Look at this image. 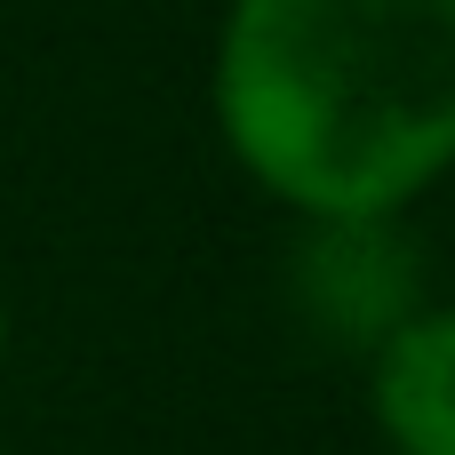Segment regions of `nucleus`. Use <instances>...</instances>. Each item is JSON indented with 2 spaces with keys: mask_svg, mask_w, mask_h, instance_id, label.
Instances as JSON below:
<instances>
[{
  "mask_svg": "<svg viewBox=\"0 0 455 455\" xmlns=\"http://www.w3.org/2000/svg\"><path fill=\"white\" fill-rule=\"evenodd\" d=\"M208 96L304 224L400 216L455 168V0H232Z\"/></svg>",
  "mask_w": 455,
  "mask_h": 455,
  "instance_id": "nucleus-1",
  "label": "nucleus"
},
{
  "mask_svg": "<svg viewBox=\"0 0 455 455\" xmlns=\"http://www.w3.org/2000/svg\"><path fill=\"white\" fill-rule=\"evenodd\" d=\"M0 368H8V304H0Z\"/></svg>",
  "mask_w": 455,
  "mask_h": 455,
  "instance_id": "nucleus-4",
  "label": "nucleus"
},
{
  "mask_svg": "<svg viewBox=\"0 0 455 455\" xmlns=\"http://www.w3.org/2000/svg\"><path fill=\"white\" fill-rule=\"evenodd\" d=\"M296 304L328 344L376 352L408 312H424L416 248L400 240V216H328L304 232L296 256Z\"/></svg>",
  "mask_w": 455,
  "mask_h": 455,
  "instance_id": "nucleus-2",
  "label": "nucleus"
},
{
  "mask_svg": "<svg viewBox=\"0 0 455 455\" xmlns=\"http://www.w3.org/2000/svg\"><path fill=\"white\" fill-rule=\"evenodd\" d=\"M368 408L392 455H455V304L408 312L368 352Z\"/></svg>",
  "mask_w": 455,
  "mask_h": 455,
  "instance_id": "nucleus-3",
  "label": "nucleus"
}]
</instances>
